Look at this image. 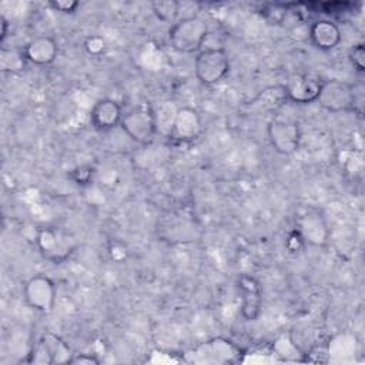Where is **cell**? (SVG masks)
<instances>
[{
	"label": "cell",
	"instance_id": "3957f363",
	"mask_svg": "<svg viewBox=\"0 0 365 365\" xmlns=\"http://www.w3.org/2000/svg\"><path fill=\"white\" fill-rule=\"evenodd\" d=\"M36 247L44 259L53 264H63L71 257L77 244L63 228L44 227L36 234Z\"/></svg>",
	"mask_w": 365,
	"mask_h": 365
},
{
	"label": "cell",
	"instance_id": "cb8c5ba5",
	"mask_svg": "<svg viewBox=\"0 0 365 365\" xmlns=\"http://www.w3.org/2000/svg\"><path fill=\"white\" fill-rule=\"evenodd\" d=\"M304 245H305V242H304L302 237L299 235V232L295 228L291 232H288L287 240H285V247L289 252H292V254L299 252L304 248Z\"/></svg>",
	"mask_w": 365,
	"mask_h": 365
},
{
	"label": "cell",
	"instance_id": "4fadbf2b",
	"mask_svg": "<svg viewBox=\"0 0 365 365\" xmlns=\"http://www.w3.org/2000/svg\"><path fill=\"white\" fill-rule=\"evenodd\" d=\"M124 111L121 104L114 98H100L90 110V124L100 133L110 131L121 124Z\"/></svg>",
	"mask_w": 365,
	"mask_h": 365
},
{
	"label": "cell",
	"instance_id": "d6986e66",
	"mask_svg": "<svg viewBox=\"0 0 365 365\" xmlns=\"http://www.w3.org/2000/svg\"><path fill=\"white\" fill-rule=\"evenodd\" d=\"M181 3L175 0H157L151 3V10L155 17L164 23L174 24L180 13Z\"/></svg>",
	"mask_w": 365,
	"mask_h": 365
},
{
	"label": "cell",
	"instance_id": "9a60e30c",
	"mask_svg": "<svg viewBox=\"0 0 365 365\" xmlns=\"http://www.w3.org/2000/svg\"><path fill=\"white\" fill-rule=\"evenodd\" d=\"M21 51L27 63L34 66H48L57 58L58 44L51 36H37L29 40Z\"/></svg>",
	"mask_w": 365,
	"mask_h": 365
},
{
	"label": "cell",
	"instance_id": "7c38bea8",
	"mask_svg": "<svg viewBox=\"0 0 365 365\" xmlns=\"http://www.w3.org/2000/svg\"><path fill=\"white\" fill-rule=\"evenodd\" d=\"M237 289L241 298V315L245 321H255L262 308V289L257 278L242 274L238 277Z\"/></svg>",
	"mask_w": 365,
	"mask_h": 365
},
{
	"label": "cell",
	"instance_id": "484cf974",
	"mask_svg": "<svg viewBox=\"0 0 365 365\" xmlns=\"http://www.w3.org/2000/svg\"><path fill=\"white\" fill-rule=\"evenodd\" d=\"M70 364L76 365H97L100 364V359L91 354H74L70 359Z\"/></svg>",
	"mask_w": 365,
	"mask_h": 365
},
{
	"label": "cell",
	"instance_id": "9c48e42d",
	"mask_svg": "<svg viewBox=\"0 0 365 365\" xmlns=\"http://www.w3.org/2000/svg\"><path fill=\"white\" fill-rule=\"evenodd\" d=\"M305 244L317 248H322L328 244L331 237V230L325 217L315 210H308L298 215L297 228Z\"/></svg>",
	"mask_w": 365,
	"mask_h": 365
},
{
	"label": "cell",
	"instance_id": "2e32d148",
	"mask_svg": "<svg viewBox=\"0 0 365 365\" xmlns=\"http://www.w3.org/2000/svg\"><path fill=\"white\" fill-rule=\"evenodd\" d=\"M309 40L312 46L321 51H331L341 43L342 34L339 27L327 19L317 20L309 26Z\"/></svg>",
	"mask_w": 365,
	"mask_h": 365
},
{
	"label": "cell",
	"instance_id": "d4e9b609",
	"mask_svg": "<svg viewBox=\"0 0 365 365\" xmlns=\"http://www.w3.org/2000/svg\"><path fill=\"white\" fill-rule=\"evenodd\" d=\"M48 6L54 10V11H60V13H74L78 9V1L76 0H53L48 1Z\"/></svg>",
	"mask_w": 365,
	"mask_h": 365
},
{
	"label": "cell",
	"instance_id": "7a4b0ae2",
	"mask_svg": "<svg viewBox=\"0 0 365 365\" xmlns=\"http://www.w3.org/2000/svg\"><path fill=\"white\" fill-rule=\"evenodd\" d=\"M120 127L135 144H150L158 130L154 107L150 103H140L131 107L124 113Z\"/></svg>",
	"mask_w": 365,
	"mask_h": 365
},
{
	"label": "cell",
	"instance_id": "ffe728a7",
	"mask_svg": "<svg viewBox=\"0 0 365 365\" xmlns=\"http://www.w3.org/2000/svg\"><path fill=\"white\" fill-rule=\"evenodd\" d=\"M356 351V339L352 335L348 334H339L328 344V354L332 355H351Z\"/></svg>",
	"mask_w": 365,
	"mask_h": 365
},
{
	"label": "cell",
	"instance_id": "e0dca14e",
	"mask_svg": "<svg viewBox=\"0 0 365 365\" xmlns=\"http://www.w3.org/2000/svg\"><path fill=\"white\" fill-rule=\"evenodd\" d=\"M288 101L284 84H277L264 88L254 100L250 101L251 110L258 113H271L282 107Z\"/></svg>",
	"mask_w": 365,
	"mask_h": 365
},
{
	"label": "cell",
	"instance_id": "30bf717a",
	"mask_svg": "<svg viewBox=\"0 0 365 365\" xmlns=\"http://www.w3.org/2000/svg\"><path fill=\"white\" fill-rule=\"evenodd\" d=\"M202 133V121L197 110L192 107H178L173 117L168 130L170 138L178 143H190L198 138Z\"/></svg>",
	"mask_w": 365,
	"mask_h": 365
},
{
	"label": "cell",
	"instance_id": "52a82bcc",
	"mask_svg": "<svg viewBox=\"0 0 365 365\" xmlns=\"http://www.w3.org/2000/svg\"><path fill=\"white\" fill-rule=\"evenodd\" d=\"M267 135L271 147L279 155H291L299 148V124L292 120L274 118L267 125Z\"/></svg>",
	"mask_w": 365,
	"mask_h": 365
},
{
	"label": "cell",
	"instance_id": "5b68a950",
	"mask_svg": "<svg viewBox=\"0 0 365 365\" xmlns=\"http://www.w3.org/2000/svg\"><path fill=\"white\" fill-rule=\"evenodd\" d=\"M317 103L329 113H342L355 110L356 94L352 84L331 78L321 83Z\"/></svg>",
	"mask_w": 365,
	"mask_h": 365
},
{
	"label": "cell",
	"instance_id": "ac0fdd59",
	"mask_svg": "<svg viewBox=\"0 0 365 365\" xmlns=\"http://www.w3.org/2000/svg\"><path fill=\"white\" fill-rule=\"evenodd\" d=\"M27 60L24 58L23 51H17L13 48L1 47L0 51V70L3 73H19L24 70Z\"/></svg>",
	"mask_w": 365,
	"mask_h": 365
},
{
	"label": "cell",
	"instance_id": "5bb4252c",
	"mask_svg": "<svg viewBox=\"0 0 365 365\" xmlns=\"http://www.w3.org/2000/svg\"><path fill=\"white\" fill-rule=\"evenodd\" d=\"M321 80L312 74H295L285 84V93L288 101L297 104H309L317 101Z\"/></svg>",
	"mask_w": 365,
	"mask_h": 365
},
{
	"label": "cell",
	"instance_id": "6da1fadb",
	"mask_svg": "<svg viewBox=\"0 0 365 365\" xmlns=\"http://www.w3.org/2000/svg\"><path fill=\"white\" fill-rule=\"evenodd\" d=\"M208 36V24L200 16H187L171 24L170 46L178 53H198Z\"/></svg>",
	"mask_w": 365,
	"mask_h": 365
},
{
	"label": "cell",
	"instance_id": "7402d4cb",
	"mask_svg": "<svg viewBox=\"0 0 365 365\" xmlns=\"http://www.w3.org/2000/svg\"><path fill=\"white\" fill-rule=\"evenodd\" d=\"M106 48H107V44L101 36H88L84 40V50L93 57L101 56L106 51Z\"/></svg>",
	"mask_w": 365,
	"mask_h": 365
},
{
	"label": "cell",
	"instance_id": "8fae6325",
	"mask_svg": "<svg viewBox=\"0 0 365 365\" xmlns=\"http://www.w3.org/2000/svg\"><path fill=\"white\" fill-rule=\"evenodd\" d=\"M241 351L228 339L214 338L192 351L194 361L198 362H211V364H230L238 359Z\"/></svg>",
	"mask_w": 365,
	"mask_h": 365
},
{
	"label": "cell",
	"instance_id": "ba28073f",
	"mask_svg": "<svg viewBox=\"0 0 365 365\" xmlns=\"http://www.w3.org/2000/svg\"><path fill=\"white\" fill-rule=\"evenodd\" d=\"M73 355L74 354L71 352L70 346L60 336L51 332H46L29 354L27 362L46 365L70 364Z\"/></svg>",
	"mask_w": 365,
	"mask_h": 365
},
{
	"label": "cell",
	"instance_id": "4316f807",
	"mask_svg": "<svg viewBox=\"0 0 365 365\" xmlns=\"http://www.w3.org/2000/svg\"><path fill=\"white\" fill-rule=\"evenodd\" d=\"M0 27H1V30H0V43H3L4 38L7 37V33H9V21L3 14L0 16Z\"/></svg>",
	"mask_w": 365,
	"mask_h": 365
},
{
	"label": "cell",
	"instance_id": "8992f818",
	"mask_svg": "<svg viewBox=\"0 0 365 365\" xmlns=\"http://www.w3.org/2000/svg\"><path fill=\"white\" fill-rule=\"evenodd\" d=\"M56 297V285L46 275H33L24 282V302L34 311H38L41 314H50L54 309Z\"/></svg>",
	"mask_w": 365,
	"mask_h": 365
},
{
	"label": "cell",
	"instance_id": "603a6c76",
	"mask_svg": "<svg viewBox=\"0 0 365 365\" xmlns=\"http://www.w3.org/2000/svg\"><path fill=\"white\" fill-rule=\"evenodd\" d=\"M349 61L358 73L365 71V47L362 43H358L352 47L349 53Z\"/></svg>",
	"mask_w": 365,
	"mask_h": 365
},
{
	"label": "cell",
	"instance_id": "44dd1931",
	"mask_svg": "<svg viewBox=\"0 0 365 365\" xmlns=\"http://www.w3.org/2000/svg\"><path fill=\"white\" fill-rule=\"evenodd\" d=\"M96 173H97L96 167L93 164L86 163V164H80V165L74 167L73 170H70L68 177L74 184H77L80 187H86L93 182Z\"/></svg>",
	"mask_w": 365,
	"mask_h": 365
},
{
	"label": "cell",
	"instance_id": "277c9868",
	"mask_svg": "<svg viewBox=\"0 0 365 365\" xmlns=\"http://www.w3.org/2000/svg\"><path fill=\"white\" fill-rule=\"evenodd\" d=\"M194 71L197 80L204 86L220 83L230 71V58L224 48L208 47L200 50L195 56Z\"/></svg>",
	"mask_w": 365,
	"mask_h": 365
}]
</instances>
